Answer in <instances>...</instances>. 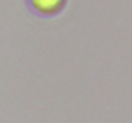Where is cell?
Masks as SVG:
<instances>
[{"mask_svg": "<svg viewBox=\"0 0 132 123\" xmlns=\"http://www.w3.org/2000/svg\"><path fill=\"white\" fill-rule=\"evenodd\" d=\"M27 3L30 9L36 14L43 17H50L63 9L65 0H27Z\"/></svg>", "mask_w": 132, "mask_h": 123, "instance_id": "obj_1", "label": "cell"}]
</instances>
